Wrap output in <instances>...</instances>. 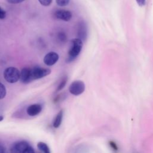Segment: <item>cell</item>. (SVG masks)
I'll return each mask as SVG.
<instances>
[{
  "instance_id": "30bf717a",
  "label": "cell",
  "mask_w": 153,
  "mask_h": 153,
  "mask_svg": "<svg viewBox=\"0 0 153 153\" xmlns=\"http://www.w3.org/2000/svg\"><path fill=\"white\" fill-rule=\"evenodd\" d=\"M41 110L42 106L39 103H35L29 105L26 109V112L29 116L33 117L38 115L41 112Z\"/></svg>"
},
{
  "instance_id": "ba28073f",
  "label": "cell",
  "mask_w": 153,
  "mask_h": 153,
  "mask_svg": "<svg viewBox=\"0 0 153 153\" xmlns=\"http://www.w3.org/2000/svg\"><path fill=\"white\" fill-rule=\"evenodd\" d=\"M59 54L54 51H50L44 57V63L47 66L54 65L59 60Z\"/></svg>"
},
{
  "instance_id": "9a60e30c",
  "label": "cell",
  "mask_w": 153,
  "mask_h": 153,
  "mask_svg": "<svg viewBox=\"0 0 153 153\" xmlns=\"http://www.w3.org/2000/svg\"><path fill=\"white\" fill-rule=\"evenodd\" d=\"M7 91L5 85L0 82V99H2L6 96Z\"/></svg>"
},
{
  "instance_id": "4fadbf2b",
  "label": "cell",
  "mask_w": 153,
  "mask_h": 153,
  "mask_svg": "<svg viewBox=\"0 0 153 153\" xmlns=\"http://www.w3.org/2000/svg\"><path fill=\"white\" fill-rule=\"evenodd\" d=\"M67 81H68V76L66 75H65L62 78L60 82L58 84V85L57 87V88H56V91H59L62 90L65 87V86L66 85Z\"/></svg>"
},
{
  "instance_id": "7402d4cb",
  "label": "cell",
  "mask_w": 153,
  "mask_h": 153,
  "mask_svg": "<svg viewBox=\"0 0 153 153\" xmlns=\"http://www.w3.org/2000/svg\"><path fill=\"white\" fill-rule=\"evenodd\" d=\"M138 5L140 6H143L146 4V0H136Z\"/></svg>"
},
{
  "instance_id": "3957f363",
  "label": "cell",
  "mask_w": 153,
  "mask_h": 153,
  "mask_svg": "<svg viewBox=\"0 0 153 153\" xmlns=\"http://www.w3.org/2000/svg\"><path fill=\"white\" fill-rule=\"evenodd\" d=\"M85 88V84L83 81L81 80H75L69 85V91L72 95L79 96L84 91Z\"/></svg>"
},
{
  "instance_id": "5bb4252c",
  "label": "cell",
  "mask_w": 153,
  "mask_h": 153,
  "mask_svg": "<svg viewBox=\"0 0 153 153\" xmlns=\"http://www.w3.org/2000/svg\"><path fill=\"white\" fill-rule=\"evenodd\" d=\"M57 37L58 40L62 42H66L67 40V36H66L65 32H59L57 35Z\"/></svg>"
},
{
  "instance_id": "603a6c76",
  "label": "cell",
  "mask_w": 153,
  "mask_h": 153,
  "mask_svg": "<svg viewBox=\"0 0 153 153\" xmlns=\"http://www.w3.org/2000/svg\"><path fill=\"white\" fill-rule=\"evenodd\" d=\"M5 149L4 146H2V145H0V153H5Z\"/></svg>"
},
{
  "instance_id": "d6986e66",
  "label": "cell",
  "mask_w": 153,
  "mask_h": 153,
  "mask_svg": "<svg viewBox=\"0 0 153 153\" xmlns=\"http://www.w3.org/2000/svg\"><path fill=\"white\" fill-rule=\"evenodd\" d=\"M6 12L0 7V19H4L6 17Z\"/></svg>"
},
{
  "instance_id": "8992f818",
  "label": "cell",
  "mask_w": 153,
  "mask_h": 153,
  "mask_svg": "<svg viewBox=\"0 0 153 153\" xmlns=\"http://www.w3.org/2000/svg\"><path fill=\"white\" fill-rule=\"evenodd\" d=\"M20 81L23 84H28L33 81L32 76V68L25 67L20 71Z\"/></svg>"
},
{
  "instance_id": "ac0fdd59",
  "label": "cell",
  "mask_w": 153,
  "mask_h": 153,
  "mask_svg": "<svg viewBox=\"0 0 153 153\" xmlns=\"http://www.w3.org/2000/svg\"><path fill=\"white\" fill-rule=\"evenodd\" d=\"M109 145L110 146V147L111 148V149L114 151H117L118 149V148L117 145V144L115 143V142H114V141H110L109 142Z\"/></svg>"
},
{
  "instance_id": "2e32d148",
  "label": "cell",
  "mask_w": 153,
  "mask_h": 153,
  "mask_svg": "<svg viewBox=\"0 0 153 153\" xmlns=\"http://www.w3.org/2000/svg\"><path fill=\"white\" fill-rule=\"evenodd\" d=\"M70 0H56V2L59 7H65L68 5Z\"/></svg>"
},
{
  "instance_id": "7c38bea8",
  "label": "cell",
  "mask_w": 153,
  "mask_h": 153,
  "mask_svg": "<svg viewBox=\"0 0 153 153\" xmlns=\"http://www.w3.org/2000/svg\"><path fill=\"white\" fill-rule=\"evenodd\" d=\"M38 148L43 153H51L48 146L43 142H39L37 143Z\"/></svg>"
},
{
  "instance_id": "9c48e42d",
  "label": "cell",
  "mask_w": 153,
  "mask_h": 153,
  "mask_svg": "<svg viewBox=\"0 0 153 153\" xmlns=\"http://www.w3.org/2000/svg\"><path fill=\"white\" fill-rule=\"evenodd\" d=\"M87 27L84 21H81L78 23L77 35L78 38L81 39L82 41H85L87 37Z\"/></svg>"
},
{
  "instance_id": "e0dca14e",
  "label": "cell",
  "mask_w": 153,
  "mask_h": 153,
  "mask_svg": "<svg viewBox=\"0 0 153 153\" xmlns=\"http://www.w3.org/2000/svg\"><path fill=\"white\" fill-rule=\"evenodd\" d=\"M38 1L42 5L47 7V6H49L51 4L53 0H38Z\"/></svg>"
},
{
  "instance_id": "52a82bcc",
  "label": "cell",
  "mask_w": 153,
  "mask_h": 153,
  "mask_svg": "<svg viewBox=\"0 0 153 153\" xmlns=\"http://www.w3.org/2000/svg\"><path fill=\"white\" fill-rule=\"evenodd\" d=\"M54 16L57 19L61 20L65 22H68L72 19V14L69 10L60 9L54 11Z\"/></svg>"
},
{
  "instance_id": "ffe728a7",
  "label": "cell",
  "mask_w": 153,
  "mask_h": 153,
  "mask_svg": "<svg viewBox=\"0 0 153 153\" xmlns=\"http://www.w3.org/2000/svg\"><path fill=\"white\" fill-rule=\"evenodd\" d=\"M7 2L9 4H20L22 2H23L25 0H6Z\"/></svg>"
},
{
  "instance_id": "5b68a950",
  "label": "cell",
  "mask_w": 153,
  "mask_h": 153,
  "mask_svg": "<svg viewBox=\"0 0 153 153\" xmlns=\"http://www.w3.org/2000/svg\"><path fill=\"white\" fill-rule=\"evenodd\" d=\"M29 146L27 142L25 140L18 141L14 143L10 148L11 153H23Z\"/></svg>"
},
{
  "instance_id": "cb8c5ba5",
  "label": "cell",
  "mask_w": 153,
  "mask_h": 153,
  "mask_svg": "<svg viewBox=\"0 0 153 153\" xmlns=\"http://www.w3.org/2000/svg\"><path fill=\"white\" fill-rule=\"evenodd\" d=\"M4 120V117L2 115H0V121H2Z\"/></svg>"
},
{
  "instance_id": "6da1fadb",
  "label": "cell",
  "mask_w": 153,
  "mask_h": 153,
  "mask_svg": "<svg viewBox=\"0 0 153 153\" xmlns=\"http://www.w3.org/2000/svg\"><path fill=\"white\" fill-rule=\"evenodd\" d=\"M83 46V42L79 38L72 39L71 41V47L68 51V57L66 60L67 63L74 61L79 54Z\"/></svg>"
},
{
  "instance_id": "7a4b0ae2",
  "label": "cell",
  "mask_w": 153,
  "mask_h": 153,
  "mask_svg": "<svg viewBox=\"0 0 153 153\" xmlns=\"http://www.w3.org/2000/svg\"><path fill=\"white\" fill-rule=\"evenodd\" d=\"M20 72L15 67H8L4 71V77L9 83H15L20 79Z\"/></svg>"
},
{
  "instance_id": "8fae6325",
  "label": "cell",
  "mask_w": 153,
  "mask_h": 153,
  "mask_svg": "<svg viewBox=\"0 0 153 153\" xmlns=\"http://www.w3.org/2000/svg\"><path fill=\"white\" fill-rule=\"evenodd\" d=\"M63 111L60 110L56 115L53 123V126L54 128H58L60 126L62 119H63Z\"/></svg>"
},
{
  "instance_id": "277c9868",
  "label": "cell",
  "mask_w": 153,
  "mask_h": 153,
  "mask_svg": "<svg viewBox=\"0 0 153 153\" xmlns=\"http://www.w3.org/2000/svg\"><path fill=\"white\" fill-rule=\"evenodd\" d=\"M51 70L48 68H45L39 66H35L32 68V79H41L44 76H46L50 74Z\"/></svg>"
},
{
  "instance_id": "44dd1931",
  "label": "cell",
  "mask_w": 153,
  "mask_h": 153,
  "mask_svg": "<svg viewBox=\"0 0 153 153\" xmlns=\"http://www.w3.org/2000/svg\"><path fill=\"white\" fill-rule=\"evenodd\" d=\"M23 153H35V151L32 146H29Z\"/></svg>"
}]
</instances>
